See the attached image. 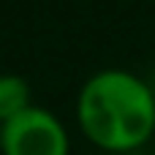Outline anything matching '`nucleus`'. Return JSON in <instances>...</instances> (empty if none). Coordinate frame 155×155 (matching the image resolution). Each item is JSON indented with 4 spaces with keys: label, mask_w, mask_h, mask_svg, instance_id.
Segmentation results:
<instances>
[{
    "label": "nucleus",
    "mask_w": 155,
    "mask_h": 155,
    "mask_svg": "<svg viewBox=\"0 0 155 155\" xmlns=\"http://www.w3.org/2000/svg\"><path fill=\"white\" fill-rule=\"evenodd\" d=\"M0 131H3V125H0Z\"/></svg>",
    "instance_id": "nucleus-4"
},
{
    "label": "nucleus",
    "mask_w": 155,
    "mask_h": 155,
    "mask_svg": "<svg viewBox=\"0 0 155 155\" xmlns=\"http://www.w3.org/2000/svg\"><path fill=\"white\" fill-rule=\"evenodd\" d=\"M0 155H71V136L54 112L30 106L3 123Z\"/></svg>",
    "instance_id": "nucleus-2"
},
{
    "label": "nucleus",
    "mask_w": 155,
    "mask_h": 155,
    "mask_svg": "<svg viewBox=\"0 0 155 155\" xmlns=\"http://www.w3.org/2000/svg\"><path fill=\"white\" fill-rule=\"evenodd\" d=\"M76 123L98 150L134 153L155 134V87L125 68H104L82 84Z\"/></svg>",
    "instance_id": "nucleus-1"
},
{
    "label": "nucleus",
    "mask_w": 155,
    "mask_h": 155,
    "mask_svg": "<svg viewBox=\"0 0 155 155\" xmlns=\"http://www.w3.org/2000/svg\"><path fill=\"white\" fill-rule=\"evenodd\" d=\"M30 84L19 74H0V125L30 109Z\"/></svg>",
    "instance_id": "nucleus-3"
}]
</instances>
